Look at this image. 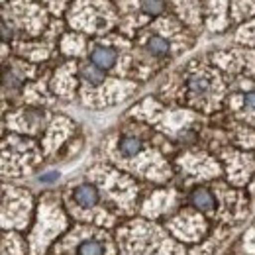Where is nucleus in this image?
I'll return each mask as SVG.
<instances>
[{
  "label": "nucleus",
  "mask_w": 255,
  "mask_h": 255,
  "mask_svg": "<svg viewBox=\"0 0 255 255\" xmlns=\"http://www.w3.org/2000/svg\"><path fill=\"white\" fill-rule=\"evenodd\" d=\"M110 6L102 0H77L75 8H71V24L75 22L77 28L96 32V30H106L110 24L104 20L96 18V12H108Z\"/></svg>",
  "instance_id": "1"
},
{
  "label": "nucleus",
  "mask_w": 255,
  "mask_h": 255,
  "mask_svg": "<svg viewBox=\"0 0 255 255\" xmlns=\"http://www.w3.org/2000/svg\"><path fill=\"white\" fill-rule=\"evenodd\" d=\"M210 91H212V79L208 73H194L189 79V93L194 100L206 98Z\"/></svg>",
  "instance_id": "2"
},
{
  "label": "nucleus",
  "mask_w": 255,
  "mask_h": 255,
  "mask_svg": "<svg viewBox=\"0 0 255 255\" xmlns=\"http://www.w3.org/2000/svg\"><path fill=\"white\" fill-rule=\"evenodd\" d=\"M73 198H75V202L81 208H95L96 204H98V191L93 185L85 183V185H79L73 191Z\"/></svg>",
  "instance_id": "3"
},
{
  "label": "nucleus",
  "mask_w": 255,
  "mask_h": 255,
  "mask_svg": "<svg viewBox=\"0 0 255 255\" xmlns=\"http://www.w3.org/2000/svg\"><path fill=\"white\" fill-rule=\"evenodd\" d=\"M91 61H93V65H96L98 69L108 71V69H112V67L116 65V51H114L112 47L98 45V47L93 49V53H91Z\"/></svg>",
  "instance_id": "4"
},
{
  "label": "nucleus",
  "mask_w": 255,
  "mask_h": 255,
  "mask_svg": "<svg viewBox=\"0 0 255 255\" xmlns=\"http://www.w3.org/2000/svg\"><path fill=\"white\" fill-rule=\"evenodd\" d=\"M191 200H192V204H194V208H198V210H202V212H212L214 206H216V200H214L212 192L206 191V189H196V191H192Z\"/></svg>",
  "instance_id": "5"
},
{
  "label": "nucleus",
  "mask_w": 255,
  "mask_h": 255,
  "mask_svg": "<svg viewBox=\"0 0 255 255\" xmlns=\"http://www.w3.org/2000/svg\"><path fill=\"white\" fill-rule=\"evenodd\" d=\"M169 41L163 37V35H157V33H153V35H147V39H145V49L151 53V55H155V57H163V55H167L169 53Z\"/></svg>",
  "instance_id": "6"
},
{
  "label": "nucleus",
  "mask_w": 255,
  "mask_h": 255,
  "mask_svg": "<svg viewBox=\"0 0 255 255\" xmlns=\"http://www.w3.org/2000/svg\"><path fill=\"white\" fill-rule=\"evenodd\" d=\"M118 147H120V151H122L124 157H135V155L141 151V141H139V137L124 135V137L120 139Z\"/></svg>",
  "instance_id": "7"
},
{
  "label": "nucleus",
  "mask_w": 255,
  "mask_h": 255,
  "mask_svg": "<svg viewBox=\"0 0 255 255\" xmlns=\"http://www.w3.org/2000/svg\"><path fill=\"white\" fill-rule=\"evenodd\" d=\"M232 12L234 18H242V16H250L255 12V0H232Z\"/></svg>",
  "instance_id": "8"
},
{
  "label": "nucleus",
  "mask_w": 255,
  "mask_h": 255,
  "mask_svg": "<svg viewBox=\"0 0 255 255\" xmlns=\"http://www.w3.org/2000/svg\"><path fill=\"white\" fill-rule=\"evenodd\" d=\"M83 77H85V81H89L91 85H100V83L104 81L102 69H98L96 65H87V67H83Z\"/></svg>",
  "instance_id": "9"
},
{
  "label": "nucleus",
  "mask_w": 255,
  "mask_h": 255,
  "mask_svg": "<svg viewBox=\"0 0 255 255\" xmlns=\"http://www.w3.org/2000/svg\"><path fill=\"white\" fill-rule=\"evenodd\" d=\"M79 255H104V250L98 242L89 240V242H83L79 246Z\"/></svg>",
  "instance_id": "10"
},
{
  "label": "nucleus",
  "mask_w": 255,
  "mask_h": 255,
  "mask_svg": "<svg viewBox=\"0 0 255 255\" xmlns=\"http://www.w3.org/2000/svg\"><path fill=\"white\" fill-rule=\"evenodd\" d=\"M139 8L145 12V14H159L163 12V0H139Z\"/></svg>",
  "instance_id": "11"
},
{
  "label": "nucleus",
  "mask_w": 255,
  "mask_h": 255,
  "mask_svg": "<svg viewBox=\"0 0 255 255\" xmlns=\"http://www.w3.org/2000/svg\"><path fill=\"white\" fill-rule=\"evenodd\" d=\"M244 102H246L252 110H255V93H248V95L244 96Z\"/></svg>",
  "instance_id": "12"
},
{
  "label": "nucleus",
  "mask_w": 255,
  "mask_h": 255,
  "mask_svg": "<svg viewBox=\"0 0 255 255\" xmlns=\"http://www.w3.org/2000/svg\"><path fill=\"white\" fill-rule=\"evenodd\" d=\"M53 179H57V173H47V175H41V179H39V181L49 183V181H53Z\"/></svg>",
  "instance_id": "13"
}]
</instances>
